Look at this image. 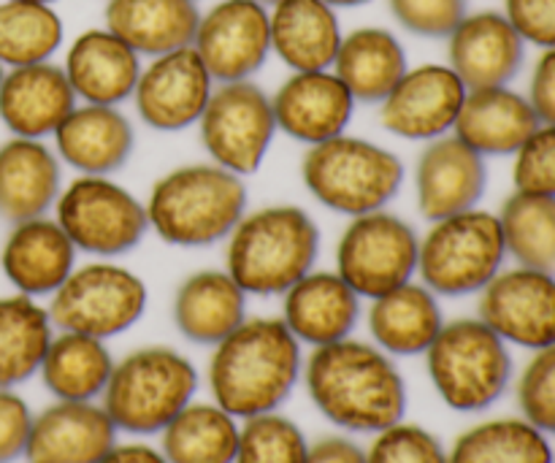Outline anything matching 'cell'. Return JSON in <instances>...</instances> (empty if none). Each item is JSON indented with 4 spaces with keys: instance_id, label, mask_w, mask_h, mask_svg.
<instances>
[{
    "instance_id": "1",
    "label": "cell",
    "mask_w": 555,
    "mask_h": 463,
    "mask_svg": "<svg viewBox=\"0 0 555 463\" xmlns=\"http://www.w3.org/2000/svg\"><path fill=\"white\" fill-rule=\"evenodd\" d=\"M301 380L314 410L350 434H379L404 421L410 404L406 383L393 358L352 336L312 347Z\"/></svg>"
},
{
    "instance_id": "2",
    "label": "cell",
    "mask_w": 555,
    "mask_h": 463,
    "mask_svg": "<svg viewBox=\"0 0 555 463\" xmlns=\"http://www.w3.org/2000/svg\"><path fill=\"white\" fill-rule=\"evenodd\" d=\"M304 374L301 342L282 318L244 320L215 345L206 369L211 401L236 421L274 412L291 399Z\"/></svg>"
},
{
    "instance_id": "3",
    "label": "cell",
    "mask_w": 555,
    "mask_h": 463,
    "mask_svg": "<svg viewBox=\"0 0 555 463\" xmlns=\"http://www.w3.org/2000/svg\"><path fill=\"white\" fill-rule=\"evenodd\" d=\"M247 182L217 163H190L163 173L146 198L150 231L168 247L204 249L231 236L247 211Z\"/></svg>"
},
{
    "instance_id": "4",
    "label": "cell",
    "mask_w": 555,
    "mask_h": 463,
    "mask_svg": "<svg viewBox=\"0 0 555 463\" xmlns=\"http://www.w3.org/2000/svg\"><path fill=\"white\" fill-rule=\"evenodd\" d=\"M318 255V222L296 204L244 211L225 239V271L247 296H282L314 269Z\"/></svg>"
},
{
    "instance_id": "5",
    "label": "cell",
    "mask_w": 555,
    "mask_h": 463,
    "mask_svg": "<svg viewBox=\"0 0 555 463\" xmlns=\"http://www.w3.org/2000/svg\"><path fill=\"white\" fill-rule=\"evenodd\" d=\"M195 363L173 347L152 345L139 347L114 363L101 404L117 432L155 437L195 399Z\"/></svg>"
},
{
    "instance_id": "6",
    "label": "cell",
    "mask_w": 555,
    "mask_h": 463,
    "mask_svg": "<svg viewBox=\"0 0 555 463\" xmlns=\"http://www.w3.org/2000/svg\"><path fill=\"white\" fill-rule=\"evenodd\" d=\"M404 163L396 152L350 133L307 146L301 160V179L309 195L345 217L388 209L404 184Z\"/></svg>"
},
{
    "instance_id": "7",
    "label": "cell",
    "mask_w": 555,
    "mask_h": 463,
    "mask_svg": "<svg viewBox=\"0 0 555 463\" xmlns=\"http://www.w3.org/2000/svg\"><path fill=\"white\" fill-rule=\"evenodd\" d=\"M426 372L439 399L455 412H486L513 383L509 345L480 318L444 323L426 350Z\"/></svg>"
},
{
    "instance_id": "8",
    "label": "cell",
    "mask_w": 555,
    "mask_h": 463,
    "mask_svg": "<svg viewBox=\"0 0 555 463\" xmlns=\"http://www.w3.org/2000/svg\"><path fill=\"white\" fill-rule=\"evenodd\" d=\"M507 260L499 215L475 209L431 222L417 249V274L431 293L461 298L480 293Z\"/></svg>"
},
{
    "instance_id": "9",
    "label": "cell",
    "mask_w": 555,
    "mask_h": 463,
    "mask_svg": "<svg viewBox=\"0 0 555 463\" xmlns=\"http://www.w3.org/2000/svg\"><path fill=\"white\" fill-rule=\"evenodd\" d=\"M150 291L135 271L114 260L76 266L68 280L49 296V320L57 331L112 339L133 329L146 312Z\"/></svg>"
},
{
    "instance_id": "10",
    "label": "cell",
    "mask_w": 555,
    "mask_h": 463,
    "mask_svg": "<svg viewBox=\"0 0 555 463\" xmlns=\"http://www.w3.org/2000/svg\"><path fill=\"white\" fill-rule=\"evenodd\" d=\"M54 220L79 253L103 260L133 253L150 233L144 201L112 177L79 173L63 184L54 204Z\"/></svg>"
},
{
    "instance_id": "11",
    "label": "cell",
    "mask_w": 555,
    "mask_h": 463,
    "mask_svg": "<svg viewBox=\"0 0 555 463\" xmlns=\"http://www.w3.org/2000/svg\"><path fill=\"white\" fill-rule=\"evenodd\" d=\"M198 136L211 163L238 177H253L276 136L271 95L253 79L215 85L198 119Z\"/></svg>"
},
{
    "instance_id": "12",
    "label": "cell",
    "mask_w": 555,
    "mask_h": 463,
    "mask_svg": "<svg viewBox=\"0 0 555 463\" xmlns=\"http://www.w3.org/2000/svg\"><path fill=\"white\" fill-rule=\"evenodd\" d=\"M421 236L388 209L350 217L336 242V274L361 298H377L417 274Z\"/></svg>"
},
{
    "instance_id": "13",
    "label": "cell",
    "mask_w": 555,
    "mask_h": 463,
    "mask_svg": "<svg viewBox=\"0 0 555 463\" xmlns=\"http://www.w3.org/2000/svg\"><path fill=\"white\" fill-rule=\"evenodd\" d=\"M190 47L217 85L253 79L271 54L269 5L258 0H217L209 11H201Z\"/></svg>"
},
{
    "instance_id": "14",
    "label": "cell",
    "mask_w": 555,
    "mask_h": 463,
    "mask_svg": "<svg viewBox=\"0 0 555 463\" xmlns=\"http://www.w3.org/2000/svg\"><path fill=\"white\" fill-rule=\"evenodd\" d=\"M477 296V318L507 345L531 352L555 345L553 274L526 266L502 269Z\"/></svg>"
},
{
    "instance_id": "15",
    "label": "cell",
    "mask_w": 555,
    "mask_h": 463,
    "mask_svg": "<svg viewBox=\"0 0 555 463\" xmlns=\"http://www.w3.org/2000/svg\"><path fill=\"white\" fill-rule=\"evenodd\" d=\"M217 81L201 63L193 47L150 57L133 90V106L141 123L160 133H179L198 125Z\"/></svg>"
},
{
    "instance_id": "16",
    "label": "cell",
    "mask_w": 555,
    "mask_h": 463,
    "mask_svg": "<svg viewBox=\"0 0 555 463\" xmlns=\"http://www.w3.org/2000/svg\"><path fill=\"white\" fill-rule=\"evenodd\" d=\"M466 92L448 63L415 65L379 103V125L390 136L426 144L453 133Z\"/></svg>"
},
{
    "instance_id": "17",
    "label": "cell",
    "mask_w": 555,
    "mask_h": 463,
    "mask_svg": "<svg viewBox=\"0 0 555 463\" xmlns=\"http://www.w3.org/2000/svg\"><path fill=\"white\" fill-rule=\"evenodd\" d=\"M356 106V98L331 68L293 70L271 95L276 133L307 146L347 133Z\"/></svg>"
},
{
    "instance_id": "18",
    "label": "cell",
    "mask_w": 555,
    "mask_h": 463,
    "mask_svg": "<svg viewBox=\"0 0 555 463\" xmlns=\"http://www.w3.org/2000/svg\"><path fill=\"white\" fill-rule=\"evenodd\" d=\"M488 188L486 157L455 133L426 141L415 166V201L423 220L437 222L480 206Z\"/></svg>"
},
{
    "instance_id": "19",
    "label": "cell",
    "mask_w": 555,
    "mask_h": 463,
    "mask_svg": "<svg viewBox=\"0 0 555 463\" xmlns=\"http://www.w3.org/2000/svg\"><path fill=\"white\" fill-rule=\"evenodd\" d=\"M448 65L466 90L507 87L526 63V41L504 11H472L448 38Z\"/></svg>"
},
{
    "instance_id": "20",
    "label": "cell",
    "mask_w": 555,
    "mask_h": 463,
    "mask_svg": "<svg viewBox=\"0 0 555 463\" xmlns=\"http://www.w3.org/2000/svg\"><path fill=\"white\" fill-rule=\"evenodd\" d=\"M79 249L60 228L54 217H33V220L11 226L3 247H0V269L16 293L30 298L52 296L70 271L76 269Z\"/></svg>"
},
{
    "instance_id": "21",
    "label": "cell",
    "mask_w": 555,
    "mask_h": 463,
    "mask_svg": "<svg viewBox=\"0 0 555 463\" xmlns=\"http://www.w3.org/2000/svg\"><path fill=\"white\" fill-rule=\"evenodd\" d=\"M79 98L70 90L63 65L36 63L9 68L0 81V123L20 139H49Z\"/></svg>"
},
{
    "instance_id": "22",
    "label": "cell",
    "mask_w": 555,
    "mask_h": 463,
    "mask_svg": "<svg viewBox=\"0 0 555 463\" xmlns=\"http://www.w3.org/2000/svg\"><path fill=\"white\" fill-rule=\"evenodd\" d=\"M117 426L98 401H54L33 417L30 463H98L117 445Z\"/></svg>"
},
{
    "instance_id": "23",
    "label": "cell",
    "mask_w": 555,
    "mask_h": 463,
    "mask_svg": "<svg viewBox=\"0 0 555 463\" xmlns=\"http://www.w3.org/2000/svg\"><path fill=\"white\" fill-rule=\"evenodd\" d=\"M363 298L336 271L312 269L282 293V323L301 345L325 347L350 339Z\"/></svg>"
},
{
    "instance_id": "24",
    "label": "cell",
    "mask_w": 555,
    "mask_h": 463,
    "mask_svg": "<svg viewBox=\"0 0 555 463\" xmlns=\"http://www.w3.org/2000/svg\"><path fill=\"white\" fill-rule=\"evenodd\" d=\"M141 54L108 27H90L70 41L63 70L79 103L119 106L130 101L141 76Z\"/></svg>"
},
{
    "instance_id": "25",
    "label": "cell",
    "mask_w": 555,
    "mask_h": 463,
    "mask_svg": "<svg viewBox=\"0 0 555 463\" xmlns=\"http://www.w3.org/2000/svg\"><path fill=\"white\" fill-rule=\"evenodd\" d=\"M52 139L60 163L76 173L112 177L133 155L135 130L119 106L76 103Z\"/></svg>"
},
{
    "instance_id": "26",
    "label": "cell",
    "mask_w": 555,
    "mask_h": 463,
    "mask_svg": "<svg viewBox=\"0 0 555 463\" xmlns=\"http://www.w3.org/2000/svg\"><path fill=\"white\" fill-rule=\"evenodd\" d=\"M63 190V163L41 139L11 136L0 144V220L9 226L43 217Z\"/></svg>"
},
{
    "instance_id": "27",
    "label": "cell",
    "mask_w": 555,
    "mask_h": 463,
    "mask_svg": "<svg viewBox=\"0 0 555 463\" xmlns=\"http://www.w3.org/2000/svg\"><path fill=\"white\" fill-rule=\"evenodd\" d=\"M540 125L526 92L513 90L509 85L482 87L466 92L453 133L488 160L513 157Z\"/></svg>"
},
{
    "instance_id": "28",
    "label": "cell",
    "mask_w": 555,
    "mask_h": 463,
    "mask_svg": "<svg viewBox=\"0 0 555 463\" xmlns=\"http://www.w3.org/2000/svg\"><path fill=\"white\" fill-rule=\"evenodd\" d=\"M247 320V293L225 269H201L184 276L173 296V325L188 342L220 345Z\"/></svg>"
},
{
    "instance_id": "29",
    "label": "cell",
    "mask_w": 555,
    "mask_h": 463,
    "mask_svg": "<svg viewBox=\"0 0 555 463\" xmlns=\"http://www.w3.org/2000/svg\"><path fill=\"white\" fill-rule=\"evenodd\" d=\"M271 54L291 70H328L341 43V22L325 0H276L269 9Z\"/></svg>"
},
{
    "instance_id": "30",
    "label": "cell",
    "mask_w": 555,
    "mask_h": 463,
    "mask_svg": "<svg viewBox=\"0 0 555 463\" xmlns=\"http://www.w3.org/2000/svg\"><path fill=\"white\" fill-rule=\"evenodd\" d=\"M366 325L379 350L390 358H412L426 356L442 331L444 314L437 293L423 282H406L372 298Z\"/></svg>"
},
{
    "instance_id": "31",
    "label": "cell",
    "mask_w": 555,
    "mask_h": 463,
    "mask_svg": "<svg viewBox=\"0 0 555 463\" xmlns=\"http://www.w3.org/2000/svg\"><path fill=\"white\" fill-rule=\"evenodd\" d=\"M201 9L193 0H106L103 27L122 38L141 57L193 43Z\"/></svg>"
},
{
    "instance_id": "32",
    "label": "cell",
    "mask_w": 555,
    "mask_h": 463,
    "mask_svg": "<svg viewBox=\"0 0 555 463\" xmlns=\"http://www.w3.org/2000/svg\"><path fill=\"white\" fill-rule=\"evenodd\" d=\"M406 68H410V60H406L404 43L396 33L377 25L345 33L334 65H331L356 103H369V106H379L396 81L406 74Z\"/></svg>"
},
{
    "instance_id": "33",
    "label": "cell",
    "mask_w": 555,
    "mask_h": 463,
    "mask_svg": "<svg viewBox=\"0 0 555 463\" xmlns=\"http://www.w3.org/2000/svg\"><path fill=\"white\" fill-rule=\"evenodd\" d=\"M112 372L114 358L106 342L74 331L52 336L38 369L43 385L57 401H98Z\"/></svg>"
},
{
    "instance_id": "34",
    "label": "cell",
    "mask_w": 555,
    "mask_h": 463,
    "mask_svg": "<svg viewBox=\"0 0 555 463\" xmlns=\"http://www.w3.org/2000/svg\"><path fill=\"white\" fill-rule=\"evenodd\" d=\"M238 421L215 401H190L160 432V453L168 463H233Z\"/></svg>"
},
{
    "instance_id": "35",
    "label": "cell",
    "mask_w": 555,
    "mask_h": 463,
    "mask_svg": "<svg viewBox=\"0 0 555 463\" xmlns=\"http://www.w3.org/2000/svg\"><path fill=\"white\" fill-rule=\"evenodd\" d=\"M54 325L30 296L0 298V388H16L41 369Z\"/></svg>"
},
{
    "instance_id": "36",
    "label": "cell",
    "mask_w": 555,
    "mask_h": 463,
    "mask_svg": "<svg viewBox=\"0 0 555 463\" xmlns=\"http://www.w3.org/2000/svg\"><path fill=\"white\" fill-rule=\"evenodd\" d=\"M448 463H555V450L526 417H493L466 428L448 450Z\"/></svg>"
},
{
    "instance_id": "37",
    "label": "cell",
    "mask_w": 555,
    "mask_h": 463,
    "mask_svg": "<svg viewBox=\"0 0 555 463\" xmlns=\"http://www.w3.org/2000/svg\"><path fill=\"white\" fill-rule=\"evenodd\" d=\"M499 222L515 266L555 276V198L515 190L499 209Z\"/></svg>"
},
{
    "instance_id": "38",
    "label": "cell",
    "mask_w": 555,
    "mask_h": 463,
    "mask_svg": "<svg viewBox=\"0 0 555 463\" xmlns=\"http://www.w3.org/2000/svg\"><path fill=\"white\" fill-rule=\"evenodd\" d=\"M65 25L54 5L0 0V65L49 63L63 47Z\"/></svg>"
},
{
    "instance_id": "39",
    "label": "cell",
    "mask_w": 555,
    "mask_h": 463,
    "mask_svg": "<svg viewBox=\"0 0 555 463\" xmlns=\"http://www.w3.org/2000/svg\"><path fill=\"white\" fill-rule=\"evenodd\" d=\"M309 442L301 426L280 410L244 417L233 463H307Z\"/></svg>"
},
{
    "instance_id": "40",
    "label": "cell",
    "mask_w": 555,
    "mask_h": 463,
    "mask_svg": "<svg viewBox=\"0 0 555 463\" xmlns=\"http://www.w3.org/2000/svg\"><path fill=\"white\" fill-rule=\"evenodd\" d=\"M520 417L540 428L547 437H555V345L542 347L531 356L518 377Z\"/></svg>"
},
{
    "instance_id": "41",
    "label": "cell",
    "mask_w": 555,
    "mask_h": 463,
    "mask_svg": "<svg viewBox=\"0 0 555 463\" xmlns=\"http://www.w3.org/2000/svg\"><path fill=\"white\" fill-rule=\"evenodd\" d=\"M366 463H448V450L428 428L399 421L374 434Z\"/></svg>"
},
{
    "instance_id": "42",
    "label": "cell",
    "mask_w": 555,
    "mask_h": 463,
    "mask_svg": "<svg viewBox=\"0 0 555 463\" xmlns=\"http://www.w3.org/2000/svg\"><path fill=\"white\" fill-rule=\"evenodd\" d=\"M513 157L515 190L555 198V125H540Z\"/></svg>"
},
{
    "instance_id": "43",
    "label": "cell",
    "mask_w": 555,
    "mask_h": 463,
    "mask_svg": "<svg viewBox=\"0 0 555 463\" xmlns=\"http://www.w3.org/2000/svg\"><path fill=\"white\" fill-rule=\"evenodd\" d=\"M393 20L417 38H448L469 14V0H388Z\"/></svg>"
},
{
    "instance_id": "44",
    "label": "cell",
    "mask_w": 555,
    "mask_h": 463,
    "mask_svg": "<svg viewBox=\"0 0 555 463\" xmlns=\"http://www.w3.org/2000/svg\"><path fill=\"white\" fill-rule=\"evenodd\" d=\"M504 16L526 47L555 49V0H504Z\"/></svg>"
},
{
    "instance_id": "45",
    "label": "cell",
    "mask_w": 555,
    "mask_h": 463,
    "mask_svg": "<svg viewBox=\"0 0 555 463\" xmlns=\"http://www.w3.org/2000/svg\"><path fill=\"white\" fill-rule=\"evenodd\" d=\"M33 412L22 396L11 388H0V463H14L27 455Z\"/></svg>"
},
{
    "instance_id": "46",
    "label": "cell",
    "mask_w": 555,
    "mask_h": 463,
    "mask_svg": "<svg viewBox=\"0 0 555 463\" xmlns=\"http://www.w3.org/2000/svg\"><path fill=\"white\" fill-rule=\"evenodd\" d=\"M531 108L542 125H555V49H542L529 76Z\"/></svg>"
},
{
    "instance_id": "47",
    "label": "cell",
    "mask_w": 555,
    "mask_h": 463,
    "mask_svg": "<svg viewBox=\"0 0 555 463\" xmlns=\"http://www.w3.org/2000/svg\"><path fill=\"white\" fill-rule=\"evenodd\" d=\"M307 463H366V450L350 437H323L309 445Z\"/></svg>"
},
{
    "instance_id": "48",
    "label": "cell",
    "mask_w": 555,
    "mask_h": 463,
    "mask_svg": "<svg viewBox=\"0 0 555 463\" xmlns=\"http://www.w3.org/2000/svg\"><path fill=\"white\" fill-rule=\"evenodd\" d=\"M98 463H168L160 448H152L144 442H125L114 445L106 455Z\"/></svg>"
},
{
    "instance_id": "49",
    "label": "cell",
    "mask_w": 555,
    "mask_h": 463,
    "mask_svg": "<svg viewBox=\"0 0 555 463\" xmlns=\"http://www.w3.org/2000/svg\"><path fill=\"white\" fill-rule=\"evenodd\" d=\"M328 5H334L336 11L339 9H356V5H363V3H372V0H325Z\"/></svg>"
},
{
    "instance_id": "50",
    "label": "cell",
    "mask_w": 555,
    "mask_h": 463,
    "mask_svg": "<svg viewBox=\"0 0 555 463\" xmlns=\"http://www.w3.org/2000/svg\"><path fill=\"white\" fill-rule=\"evenodd\" d=\"M25 3H43V5H54L57 0H25Z\"/></svg>"
},
{
    "instance_id": "51",
    "label": "cell",
    "mask_w": 555,
    "mask_h": 463,
    "mask_svg": "<svg viewBox=\"0 0 555 463\" xmlns=\"http://www.w3.org/2000/svg\"><path fill=\"white\" fill-rule=\"evenodd\" d=\"M258 3H263V5H269V9H271V5H274V3H276V0H258Z\"/></svg>"
},
{
    "instance_id": "52",
    "label": "cell",
    "mask_w": 555,
    "mask_h": 463,
    "mask_svg": "<svg viewBox=\"0 0 555 463\" xmlns=\"http://www.w3.org/2000/svg\"><path fill=\"white\" fill-rule=\"evenodd\" d=\"M3 74H5V68H3V65H0V81H3Z\"/></svg>"
},
{
    "instance_id": "53",
    "label": "cell",
    "mask_w": 555,
    "mask_h": 463,
    "mask_svg": "<svg viewBox=\"0 0 555 463\" xmlns=\"http://www.w3.org/2000/svg\"><path fill=\"white\" fill-rule=\"evenodd\" d=\"M193 3H198V0H193Z\"/></svg>"
}]
</instances>
